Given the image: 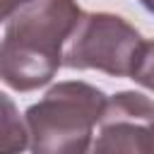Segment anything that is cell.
I'll use <instances>...</instances> for the list:
<instances>
[{"instance_id": "3", "label": "cell", "mask_w": 154, "mask_h": 154, "mask_svg": "<svg viewBox=\"0 0 154 154\" xmlns=\"http://www.w3.org/2000/svg\"><path fill=\"white\" fill-rule=\"evenodd\" d=\"M147 43L142 34L123 17L111 12H89L70 36L63 65L70 70H99L111 77H135Z\"/></svg>"}, {"instance_id": "4", "label": "cell", "mask_w": 154, "mask_h": 154, "mask_svg": "<svg viewBox=\"0 0 154 154\" xmlns=\"http://www.w3.org/2000/svg\"><path fill=\"white\" fill-rule=\"evenodd\" d=\"M154 123V101L140 91H118L99 123L91 154H149V125Z\"/></svg>"}, {"instance_id": "1", "label": "cell", "mask_w": 154, "mask_h": 154, "mask_svg": "<svg viewBox=\"0 0 154 154\" xmlns=\"http://www.w3.org/2000/svg\"><path fill=\"white\" fill-rule=\"evenodd\" d=\"M75 0H31L17 10L0 46V77L17 91H34L48 84L63 65V53L82 22Z\"/></svg>"}, {"instance_id": "6", "label": "cell", "mask_w": 154, "mask_h": 154, "mask_svg": "<svg viewBox=\"0 0 154 154\" xmlns=\"http://www.w3.org/2000/svg\"><path fill=\"white\" fill-rule=\"evenodd\" d=\"M132 79L137 84H142L144 89H152L154 91V41L147 43L144 58H142V63H140V67H137V72H135Z\"/></svg>"}, {"instance_id": "8", "label": "cell", "mask_w": 154, "mask_h": 154, "mask_svg": "<svg viewBox=\"0 0 154 154\" xmlns=\"http://www.w3.org/2000/svg\"><path fill=\"white\" fill-rule=\"evenodd\" d=\"M140 2H142V7H144V10L154 12V0H140Z\"/></svg>"}, {"instance_id": "7", "label": "cell", "mask_w": 154, "mask_h": 154, "mask_svg": "<svg viewBox=\"0 0 154 154\" xmlns=\"http://www.w3.org/2000/svg\"><path fill=\"white\" fill-rule=\"evenodd\" d=\"M31 0H0V14H2V19L7 22L17 10H22L24 5H29Z\"/></svg>"}, {"instance_id": "2", "label": "cell", "mask_w": 154, "mask_h": 154, "mask_svg": "<svg viewBox=\"0 0 154 154\" xmlns=\"http://www.w3.org/2000/svg\"><path fill=\"white\" fill-rule=\"evenodd\" d=\"M106 106L108 96L94 84L58 82L24 113L31 154H87Z\"/></svg>"}, {"instance_id": "5", "label": "cell", "mask_w": 154, "mask_h": 154, "mask_svg": "<svg viewBox=\"0 0 154 154\" xmlns=\"http://www.w3.org/2000/svg\"><path fill=\"white\" fill-rule=\"evenodd\" d=\"M2 103V130H0V154H19L29 147V128L26 123L19 120L14 103L10 101L7 94L0 96Z\"/></svg>"}]
</instances>
